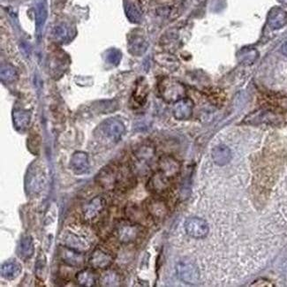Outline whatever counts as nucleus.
I'll return each instance as SVG.
<instances>
[{
  "label": "nucleus",
  "mask_w": 287,
  "mask_h": 287,
  "mask_svg": "<svg viewBox=\"0 0 287 287\" xmlns=\"http://www.w3.org/2000/svg\"><path fill=\"white\" fill-rule=\"evenodd\" d=\"M156 60L160 66L168 68V69L169 68H173L175 70L178 68V66H179L178 59L174 58L173 56H170V55H163V54L162 55H157Z\"/></svg>",
  "instance_id": "26"
},
{
  "label": "nucleus",
  "mask_w": 287,
  "mask_h": 287,
  "mask_svg": "<svg viewBox=\"0 0 287 287\" xmlns=\"http://www.w3.org/2000/svg\"><path fill=\"white\" fill-rule=\"evenodd\" d=\"M113 257L111 253L106 251L101 247L96 248L94 251L91 253L89 263L92 269H106L112 264Z\"/></svg>",
  "instance_id": "9"
},
{
  "label": "nucleus",
  "mask_w": 287,
  "mask_h": 287,
  "mask_svg": "<svg viewBox=\"0 0 287 287\" xmlns=\"http://www.w3.org/2000/svg\"><path fill=\"white\" fill-rule=\"evenodd\" d=\"M193 103L191 99L182 98L176 102L173 107V116L178 120H187L192 116Z\"/></svg>",
  "instance_id": "12"
},
{
  "label": "nucleus",
  "mask_w": 287,
  "mask_h": 287,
  "mask_svg": "<svg viewBox=\"0 0 287 287\" xmlns=\"http://www.w3.org/2000/svg\"><path fill=\"white\" fill-rule=\"evenodd\" d=\"M0 78L1 81L5 83H11L13 81H16L18 78V73L15 68L9 65H5L1 68L0 72Z\"/></svg>",
  "instance_id": "23"
},
{
  "label": "nucleus",
  "mask_w": 287,
  "mask_h": 287,
  "mask_svg": "<svg viewBox=\"0 0 287 287\" xmlns=\"http://www.w3.org/2000/svg\"><path fill=\"white\" fill-rule=\"evenodd\" d=\"M30 177L27 176V189H29L31 192H38L40 191L42 189V186L44 185L43 183V177L40 174H36V173H32L30 174Z\"/></svg>",
  "instance_id": "28"
},
{
  "label": "nucleus",
  "mask_w": 287,
  "mask_h": 287,
  "mask_svg": "<svg viewBox=\"0 0 287 287\" xmlns=\"http://www.w3.org/2000/svg\"><path fill=\"white\" fill-rule=\"evenodd\" d=\"M211 157L215 165L225 166L232 159V151L225 145H218L212 149Z\"/></svg>",
  "instance_id": "15"
},
{
  "label": "nucleus",
  "mask_w": 287,
  "mask_h": 287,
  "mask_svg": "<svg viewBox=\"0 0 287 287\" xmlns=\"http://www.w3.org/2000/svg\"><path fill=\"white\" fill-rule=\"evenodd\" d=\"M106 59H107L109 63L112 64L114 66H117L118 64L120 63V59H121V53H120V51H119L117 49H112L107 54Z\"/></svg>",
  "instance_id": "32"
},
{
  "label": "nucleus",
  "mask_w": 287,
  "mask_h": 287,
  "mask_svg": "<svg viewBox=\"0 0 287 287\" xmlns=\"http://www.w3.org/2000/svg\"><path fill=\"white\" fill-rule=\"evenodd\" d=\"M102 131L107 138L118 142L125 133V126L119 120L109 119L102 124Z\"/></svg>",
  "instance_id": "8"
},
{
  "label": "nucleus",
  "mask_w": 287,
  "mask_h": 287,
  "mask_svg": "<svg viewBox=\"0 0 287 287\" xmlns=\"http://www.w3.org/2000/svg\"><path fill=\"white\" fill-rule=\"evenodd\" d=\"M170 180L163 175L160 171H157L148 180L147 188L153 193L160 195L168 191L170 188Z\"/></svg>",
  "instance_id": "11"
},
{
  "label": "nucleus",
  "mask_w": 287,
  "mask_h": 287,
  "mask_svg": "<svg viewBox=\"0 0 287 287\" xmlns=\"http://www.w3.org/2000/svg\"><path fill=\"white\" fill-rule=\"evenodd\" d=\"M145 211L152 219L161 221L168 214V206L162 198L151 197L145 202Z\"/></svg>",
  "instance_id": "3"
},
{
  "label": "nucleus",
  "mask_w": 287,
  "mask_h": 287,
  "mask_svg": "<svg viewBox=\"0 0 287 287\" xmlns=\"http://www.w3.org/2000/svg\"><path fill=\"white\" fill-rule=\"evenodd\" d=\"M18 253L20 256L25 260L31 257L33 253H34V245H33L31 237L25 236L20 240Z\"/></svg>",
  "instance_id": "21"
},
{
  "label": "nucleus",
  "mask_w": 287,
  "mask_h": 287,
  "mask_svg": "<svg viewBox=\"0 0 287 287\" xmlns=\"http://www.w3.org/2000/svg\"><path fill=\"white\" fill-rule=\"evenodd\" d=\"M120 283V277L117 272L108 270L101 278V284L104 287H116Z\"/></svg>",
  "instance_id": "27"
},
{
  "label": "nucleus",
  "mask_w": 287,
  "mask_h": 287,
  "mask_svg": "<svg viewBox=\"0 0 287 287\" xmlns=\"http://www.w3.org/2000/svg\"><path fill=\"white\" fill-rule=\"evenodd\" d=\"M64 245L68 248L73 249L75 251H87L90 247V243L87 239L81 237L72 233H67L63 235L62 238Z\"/></svg>",
  "instance_id": "10"
},
{
  "label": "nucleus",
  "mask_w": 287,
  "mask_h": 287,
  "mask_svg": "<svg viewBox=\"0 0 287 287\" xmlns=\"http://www.w3.org/2000/svg\"><path fill=\"white\" fill-rule=\"evenodd\" d=\"M282 52L286 57H287V42H286L285 45H283Z\"/></svg>",
  "instance_id": "33"
},
{
  "label": "nucleus",
  "mask_w": 287,
  "mask_h": 287,
  "mask_svg": "<svg viewBox=\"0 0 287 287\" xmlns=\"http://www.w3.org/2000/svg\"><path fill=\"white\" fill-rule=\"evenodd\" d=\"M69 30L65 25H59L54 28V36L59 41H63L68 38Z\"/></svg>",
  "instance_id": "30"
},
{
  "label": "nucleus",
  "mask_w": 287,
  "mask_h": 287,
  "mask_svg": "<svg viewBox=\"0 0 287 287\" xmlns=\"http://www.w3.org/2000/svg\"><path fill=\"white\" fill-rule=\"evenodd\" d=\"M184 229L188 235L193 239H203L210 232L206 221L199 217H190L186 220Z\"/></svg>",
  "instance_id": "4"
},
{
  "label": "nucleus",
  "mask_w": 287,
  "mask_h": 287,
  "mask_svg": "<svg viewBox=\"0 0 287 287\" xmlns=\"http://www.w3.org/2000/svg\"><path fill=\"white\" fill-rule=\"evenodd\" d=\"M76 281L82 287H94L96 284V274L91 269H81L75 276Z\"/></svg>",
  "instance_id": "20"
},
{
  "label": "nucleus",
  "mask_w": 287,
  "mask_h": 287,
  "mask_svg": "<svg viewBox=\"0 0 287 287\" xmlns=\"http://www.w3.org/2000/svg\"><path fill=\"white\" fill-rule=\"evenodd\" d=\"M162 98L167 103H176L184 98L186 89L179 81L170 78L163 79L158 85Z\"/></svg>",
  "instance_id": "2"
},
{
  "label": "nucleus",
  "mask_w": 287,
  "mask_h": 287,
  "mask_svg": "<svg viewBox=\"0 0 287 287\" xmlns=\"http://www.w3.org/2000/svg\"><path fill=\"white\" fill-rule=\"evenodd\" d=\"M180 162L171 156H163L158 161V171L166 176L169 180H172L180 174Z\"/></svg>",
  "instance_id": "5"
},
{
  "label": "nucleus",
  "mask_w": 287,
  "mask_h": 287,
  "mask_svg": "<svg viewBox=\"0 0 287 287\" xmlns=\"http://www.w3.org/2000/svg\"><path fill=\"white\" fill-rule=\"evenodd\" d=\"M61 259L67 264L73 267L80 266L83 263V257L81 256V253L67 247L61 251Z\"/></svg>",
  "instance_id": "17"
},
{
  "label": "nucleus",
  "mask_w": 287,
  "mask_h": 287,
  "mask_svg": "<svg viewBox=\"0 0 287 287\" xmlns=\"http://www.w3.org/2000/svg\"><path fill=\"white\" fill-rule=\"evenodd\" d=\"M287 23V13L281 7H274L269 11L268 24L273 30H278L285 27Z\"/></svg>",
  "instance_id": "14"
},
{
  "label": "nucleus",
  "mask_w": 287,
  "mask_h": 287,
  "mask_svg": "<svg viewBox=\"0 0 287 287\" xmlns=\"http://www.w3.org/2000/svg\"><path fill=\"white\" fill-rule=\"evenodd\" d=\"M106 201L104 198L102 196L93 198L83 208L82 216L86 221H93L101 215V213L104 211Z\"/></svg>",
  "instance_id": "7"
},
{
  "label": "nucleus",
  "mask_w": 287,
  "mask_h": 287,
  "mask_svg": "<svg viewBox=\"0 0 287 287\" xmlns=\"http://www.w3.org/2000/svg\"><path fill=\"white\" fill-rule=\"evenodd\" d=\"M153 155H154V149L152 148H150V147H148V146L142 147L138 150V153H137V157L139 159L146 160V161L148 159H150L153 157Z\"/></svg>",
  "instance_id": "31"
},
{
  "label": "nucleus",
  "mask_w": 287,
  "mask_h": 287,
  "mask_svg": "<svg viewBox=\"0 0 287 287\" xmlns=\"http://www.w3.org/2000/svg\"><path fill=\"white\" fill-rule=\"evenodd\" d=\"M48 12L45 3H40L37 6L36 10V29L37 32L40 33L43 30V27L45 26L46 19H47Z\"/></svg>",
  "instance_id": "24"
},
{
  "label": "nucleus",
  "mask_w": 287,
  "mask_h": 287,
  "mask_svg": "<svg viewBox=\"0 0 287 287\" xmlns=\"http://www.w3.org/2000/svg\"><path fill=\"white\" fill-rule=\"evenodd\" d=\"M177 272L182 281L195 285L199 280V272L196 266L188 260L180 261L177 264Z\"/></svg>",
  "instance_id": "6"
},
{
  "label": "nucleus",
  "mask_w": 287,
  "mask_h": 287,
  "mask_svg": "<svg viewBox=\"0 0 287 287\" xmlns=\"http://www.w3.org/2000/svg\"><path fill=\"white\" fill-rule=\"evenodd\" d=\"M125 13L126 17L132 23H141L142 21V13L140 12L138 7L133 3H126L125 6Z\"/></svg>",
  "instance_id": "25"
},
{
  "label": "nucleus",
  "mask_w": 287,
  "mask_h": 287,
  "mask_svg": "<svg viewBox=\"0 0 287 287\" xmlns=\"http://www.w3.org/2000/svg\"><path fill=\"white\" fill-rule=\"evenodd\" d=\"M148 94V85L145 83V81H140L134 91L133 98L135 100V103H138L139 105H143L147 100Z\"/></svg>",
  "instance_id": "22"
},
{
  "label": "nucleus",
  "mask_w": 287,
  "mask_h": 287,
  "mask_svg": "<svg viewBox=\"0 0 287 287\" xmlns=\"http://www.w3.org/2000/svg\"><path fill=\"white\" fill-rule=\"evenodd\" d=\"M256 56L257 53L255 49H243L239 53V61L245 65H249L255 61Z\"/></svg>",
  "instance_id": "29"
},
{
  "label": "nucleus",
  "mask_w": 287,
  "mask_h": 287,
  "mask_svg": "<svg viewBox=\"0 0 287 287\" xmlns=\"http://www.w3.org/2000/svg\"><path fill=\"white\" fill-rule=\"evenodd\" d=\"M144 228L141 224L132 220H121L114 227L113 234L120 242L123 244L134 243L144 236Z\"/></svg>",
  "instance_id": "1"
},
{
  "label": "nucleus",
  "mask_w": 287,
  "mask_h": 287,
  "mask_svg": "<svg viewBox=\"0 0 287 287\" xmlns=\"http://www.w3.org/2000/svg\"><path fill=\"white\" fill-rule=\"evenodd\" d=\"M31 120V113L24 110H14L13 112V121L16 129L25 130Z\"/></svg>",
  "instance_id": "16"
},
{
  "label": "nucleus",
  "mask_w": 287,
  "mask_h": 287,
  "mask_svg": "<svg viewBox=\"0 0 287 287\" xmlns=\"http://www.w3.org/2000/svg\"><path fill=\"white\" fill-rule=\"evenodd\" d=\"M21 271H22V266L15 261L6 262L1 267L2 277L9 280L17 278L21 273Z\"/></svg>",
  "instance_id": "19"
},
{
  "label": "nucleus",
  "mask_w": 287,
  "mask_h": 287,
  "mask_svg": "<svg viewBox=\"0 0 287 287\" xmlns=\"http://www.w3.org/2000/svg\"><path fill=\"white\" fill-rule=\"evenodd\" d=\"M70 166H71L72 171L77 175H81V174L87 173L89 168H90L88 155L86 153L81 152V151L74 153L71 158Z\"/></svg>",
  "instance_id": "13"
},
{
  "label": "nucleus",
  "mask_w": 287,
  "mask_h": 287,
  "mask_svg": "<svg viewBox=\"0 0 287 287\" xmlns=\"http://www.w3.org/2000/svg\"><path fill=\"white\" fill-rule=\"evenodd\" d=\"M148 42L144 39V37L135 36L129 40L128 49L130 53L135 56H142L148 49Z\"/></svg>",
  "instance_id": "18"
}]
</instances>
